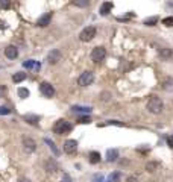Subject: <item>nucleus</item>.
<instances>
[{"mask_svg": "<svg viewBox=\"0 0 173 182\" xmlns=\"http://www.w3.org/2000/svg\"><path fill=\"white\" fill-rule=\"evenodd\" d=\"M146 108H147L149 112H152V114H161L162 109H164V103H162V100H161L158 96H152V97L147 100Z\"/></svg>", "mask_w": 173, "mask_h": 182, "instance_id": "nucleus-1", "label": "nucleus"}, {"mask_svg": "<svg viewBox=\"0 0 173 182\" xmlns=\"http://www.w3.org/2000/svg\"><path fill=\"white\" fill-rule=\"evenodd\" d=\"M71 129H73V126L70 125L69 122H65V120H58V122L53 125V132H55V134H58V135L69 134Z\"/></svg>", "mask_w": 173, "mask_h": 182, "instance_id": "nucleus-2", "label": "nucleus"}, {"mask_svg": "<svg viewBox=\"0 0 173 182\" xmlns=\"http://www.w3.org/2000/svg\"><path fill=\"white\" fill-rule=\"evenodd\" d=\"M91 61H94V62H100V61H103L105 56H106V49L102 47V46H97V47H94L93 50H91Z\"/></svg>", "mask_w": 173, "mask_h": 182, "instance_id": "nucleus-3", "label": "nucleus"}, {"mask_svg": "<svg viewBox=\"0 0 173 182\" xmlns=\"http://www.w3.org/2000/svg\"><path fill=\"white\" fill-rule=\"evenodd\" d=\"M94 36H96V27H94V26H88V27H85V29L79 34V39L84 41V43H88V41H91Z\"/></svg>", "mask_w": 173, "mask_h": 182, "instance_id": "nucleus-4", "label": "nucleus"}, {"mask_svg": "<svg viewBox=\"0 0 173 182\" xmlns=\"http://www.w3.org/2000/svg\"><path fill=\"white\" fill-rule=\"evenodd\" d=\"M93 82H94V74H93V72H84L79 76V79H78V84L81 87H88Z\"/></svg>", "mask_w": 173, "mask_h": 182, "instance_id": "nucleus-5", "label": "nucleus"}, {"mask_svg": "<svg viewBox=\"0 0 173 182\" xmlns=\"http://www.w3.org/2000/svg\"><path fill=\"white\" fill-rule=\"evenodd\" d=\"M40 91L44 97H53L55 96V88H53L52 84L49 82H41L40 84Z\"/></svg>", "mask_w": 173, "mask_h": 182, "instance_id": "nucleus-6", "label": "nucleus"}, {"mask_svg": "<svg viewBox=\"0 0 173 182\" xmlns=\"http://www.w3.org/2000/svg\"><path fill=\"white\" fill-rule=\"evenodd\" d=\"M23 147L27 153H32V152L36 150V143L29 137H23Z\"/></svg>", "mask_w": 173, "mask_h": 182, "instance_id": "nucleus-7", "label": "nucleus"}, {"mask_svg": "<svg viewBox=\"0 0 173 182\" xmlns=\"http://www.w3.org/2000/svg\"><path fill=\"white\" fill-rule=\"evenodd\" d=\"M76 150H78V141H76V140H67V141L64 143V152H65V153L73 155Z\"/></svg>", "mask_w": 173, "mask_h": 182, "instance_id": "nucleus-8", "label": "nucleus"}, {"mask_svg": "<svg viewBox=\"0 0 173 182\" xmlns=\"http://www.w3.org/2000/svg\"><path fill=\"white\" fill-rule=\"evenodd\" d=\"M61 58H62L61 50L53 49L52 52L49 53V56H47V61H49V64H56V62H59V61H61Z\"/></svg>", "mask_w": 173, "mask_h": 182, "instance_id": "nucleus-9", "label": "nucleus"}, {"mask_svg": "<svg viewBox=\"0 0 173 182\" xmlns=\"http://www.w3.org/2000/svg\"><path fill=\"white\" fill-rule=\"evenodd\" d=\"M50 20H52V12H47V14H44V15H41V17L38 18L36 24L41 26V27H46V26L50 24Z\"/></svg>", "mask_w": 173, "mask_h": 182, "instance_id": "nucleus-10", "label": "nucleus"}, {"mask_svg": "<svg viewBox=\"0 0 173 182\" xmlns=\"http://www.w3.org/2000/svg\"><path fill=\"white\" fill-rule=\"evenodd\" d=\"M5 55H6V58H9V59H15L18 56V49L15 46H8V47L5 49Z\"/></svg>", "mask_w": 173, "mask_h": 182, "instance_id": "nucleus-11", "label": "nucleus"}, {"mask_svg": "<svg viewBox=\"0 0 173 182\" xmlns=\"http://www.w3.org/2000/svg\"><path fill=\"white\" fill-rule=\"evenodd\" d=\"M112 8H114V5H112V2H105L100 5V9H99V12L102 14V15H108L111 11H112Z\"/></svg>", "mask_w": 173, "mask_h": 182, "instance_id": "nucleus-12", "label": "nucleus"}, {"mask_svg": "<svg viewBox=\"0 0 173 182\" xmlns=\"http://www.w3.org/2000/svg\"><path fill=\"white\" fill-rule=\"evenodd\" d=\"M46 170L49 172V173H56V170H58V164H56V161L55 159H47L46 161Z\"/></svg>", "mask_w": 173, "mask_h": 182, "instance_id": "nucleus-13", "label": "nucleus"}, {"mask_svg": "<svg viewBox=\"0 0 173 182\" xmlns=\"http://www.w3.org/2000/svg\"><path fill=\"white\" fill-rule=\"evenodd\" d=\"M88 158H90V163L91 164H97L100 163V153L99 152H90V155H88Z\"/></svg>", "mask_w": 173, "mask_h": 182, "instance_id": "nucleus-14", "label": "nucleus"}, {"mask_svg": "<svg viewBox=\"0 0 173 182\" xmlns=\"http://www.w3.org/2000/svg\"><path fill=\"white\" fill-rule=\"evenodd\" d=\"M159 167V163H156V161H150V163L146 164V170L147 172H150V173H154V172H156V168Z\"/></svg>", "mask_w": 173, "mask_h": 182, "instance_id": "nucleus-15", "label": "nucleus"}, {"mask_svg": "<svg viewBox=\"0 0 173 182\" xmlns=\"http://www.w3.org/2000/svg\"><path fill=\"white\" fill-rule=\"evenodd\" d=\"M24 79H26V73H21V72L15 73V74L12 76V81H14L15 84H18V82H23Z\"/></svg>", "mask_w": 173, "mask_h": 182, "instance_id": "nucleus-16", "label": "nucleus"}, {"mask_svg": "<svg viewBox=\"0 0 173 182\" xmlns=\"http://www.w3.org/2000/svg\"><path fill=\"white\" fill-rule=\"evenodd\" d=\"M90 3V0H71V5L78 6V8H86Z\"/></svg>", "mask_w": 173, "mask_h": 182, "instance_id": "nucleus-17", "label": "nucleus"}, {"mask_svg": "<svg viewBox=\"0 0 173 182\" xmlns=\"http://www.w3.org/2000/svg\"><path fill=\"white\" fill-rule=\"evenodd\" d=\"M162 88H164V90H172L173 88V79L172 77L164 79V82H162Z\"/></svg>", "mask_w": 173, "mask_h": 182, "instance_id": "nucleus-18", "label": "nucleus"}, {"mask_svg": "<svg viewBox=\"0 0 173 182\" xmlns=\"http://www.w3.org/2000/svg\"><path fill=\"white\" fill-rule=\"evenodd\" d=\"M117 156H119L117 150H108V161H116Z\"/></svg>", "mask_w": 173, "mask_h": 182, "instance_id": "nucleus-19", "label": "nucleus"}, {"mask_svg": "<svg viewBox=\"0 0 173 182\" xmlns=\"http://www.w3.org/2000/svg\"><path fill=\"white\" fill-rule=\"evenodd\" d=\"M18 96H20L21 99H26V97L29 96V90H27V88H18Z\"/></svg>", "mask_w": 173, "mask_h": 182, "instance_id": "nucleus-20", "label": "nucleus"}, {"mask_svg": "<svg viewBox=\"0 0 173 182\" xmlns=\"http://www.w3.org/2000/svg\"><path fill=\"white\" fill-rule=\"evenodd\" d=\"M162 24H164V26H167V27H172V26H173V17L162 18Z\"/></svg>", "mask_w": 173, "mask_h": 182, "instance_id": "nucleus-21", "label": "nucleus"}, {"mask_svg": "<svg viewBox=\"0 0 173 182\" xmlns=\"http://www.w3.org/2000/svg\"><path fill=\"white\" fill-rule=\"evenodd\" d=\"M159 53H161V56H164V58H170L172 56V50L170 49H159Z\"/></svg>", "mask_w": 173, "mask_h": 182, "instance_id": "nucleus-22", "label": "nucleus"}, {"mask_svg": "<svg viewBox=\"0 0 173 182\" xmlns=\"http://www.w3.org/2000/svg\"><path fill=\"white\" fill-rule=\"evenodd\" d=\"M11 6V0H0V9H8Z\"/></svg>", "mask_w": 173, "mask_h": 182, "instance_id": "nucleus-23", "label": "nucleus"}, {"mask_svg": "<svg viewBox=\"0 0 173 182\" xmlns=\"http://www.w3.org/2000/svg\"><path fill=\"white\" fill-rule=\"evenodd\" d=\"M24 120H27L29 123L35 125V123L38 122V117H36V115H24Z\"/></svg>", "mask_w": 173, "mask_h": 182, "instance_id": "nucleus-24", "label": "nucleus"}, {"mask_svg": "<svg viewBox=\"0 0 173 182\" xmlns=\"http://www.w3.org/2000/svg\"><path fill=\"white\" fill-rule=\"evenodd\" d=\"M156 21H158V18L156 17H150V18H147V20L144 21V24H146V26H155Z\"/></svg>", "mask_w": 173, "mask_h": 182, "instance_id": "nucleus-25", "label": "nucleus"}, {"mask_svg": "<svg viewBox=\"0 0 173 182\" xmlns=\"http://www.w3.org/2000/svg\"><path fill=\"white\" fill-rule=\"evenodd\" d=\"M73 111H79V112H90L91 108H85V106H73Z\"/></svg>", "mask_w": 173, "mask_h": 182, "instance_id": "nucleus-26", "label": "nucleus"}, {"mask_svg": "<svg viewBox=\"0 0 173 182\" xmlns=\"http://www.w3.org/2000/svg\"><path fill=\"white\" fill-rule=\"evenodd\" d=\"M46 143H47V144L50 146V149H52L53 152H55V155H58V150H56V147H55V144H53L52 141H50V140H47V138H46Z\"/></svg>", "mask_w": 173, "mask_h": 182, "instance_id": "nucleus-27", "label": "nucleus"}, {"mask_svg": "<svg viewBox=\"0 0 173 182\" xmlns=\"http://www.w3.org/2000/svg\"><path fill=\"white\" fill-rule=\"evenodd\" d=\"M11 111L6 108V106H0V115H6V114H9Z\"/></svg>", "mask_w": 173, "mask_h": 182, "instance_id": "nucleus-28", "label": "nucleus"}, {"mask_svg": "<svg viewBox=\"0 0 173 182\" xmlns=\"http://www.w3.org/2000/svg\"><path fill=\"white\" fill-rule=\"evenodd\" d=\"M90 122H91L90 117H81V118H79V123H84V125H85V123H90Z\"/></svg>", "mask_w": 173, "mask_h": 182, "instance_id": "nucleus-29", "label": "nucleus"}, {"mask_svg": "<svg viewBox=\"0 0 173 182\" xmlns=\"http://www.w3.org/2000/svg\"><path fill=\"white\" fill-rule=\"evenodd\" d=\"M167 144L173 149V135H169V137H167Z\"/></svg>", "mask_w": 173, "mask_h": 182, "instance_id": "nucleus-30", "label": "nucleus"}, {"mask_svg": "<svg viewBox=\"0 0 173 182\" xmlns=\"http://www.w3.org/2000/svg\"><path fill=\"white\" fill-rule=\"evenodd\" d=\"M23 65H24V67H27V68H31V67L34 65V61H26Z\"/></svg>", "mask_w": 173, "mask_h": 182, "instance_id": "nucleus-31", "label": "nucleus"}, {"mask_svg": "<svg viewBox=\"0 0 173 182\" xmlns=\"http://www.w3.org/2000/svg\"><path fill=\"white\" fill-rule=\"evenodd\" d=\"M62 182H71V178H70L69 175H64V178H62Z\"/></svg>", "mask_w": 173, "mask_h": 182, "instance_id": "nucleus-32", "label": "nucleus"}, {"mask_svg": "<svg viewBox=\"0 0 173 182\" xmlns=\"http://www.w3.org/2000/svg\"><path fill=\"white\" fill-rule=\"evenodd\" d=\"M128 182H137V181H135V178H129V179H128Z\"/></svg>", "mask_w": 173, "mask_h": 182, "instance_id": "nucleus-33", "label": "nucleus"}, {"mask_svg": "<svg viewBox=\"0 0 173 182\" xmlns=\"http://www.w3.org/2000/svg\"><path fill=\"white\" fill-rule=\"evenodd\" d=\"M18 182H31V181H29V179H24V178H23V179H20Z\"/></svg>", "mask_w": 173, "mask_h": 182, "instance_id": "nucleus-34", "label": "nucleus"}]
</instances>
